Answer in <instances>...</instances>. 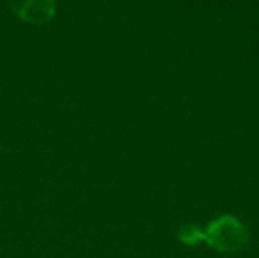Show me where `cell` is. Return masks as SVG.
<instances>
[{"instance_id": "cell-1", "label": "cell", "mask_w": 259, "mask_h": 258, "mask_svg": "<svg viewBox=\"0 0 259 258\" xmlns=\"http://www.w3.org/2000/svg\"><path fill=\"white\" fill-rule=\"evenodd\" d=\"M205 243L219 252L234 254L244 251L250 245V233L238 217L223 214L206 225Z\"/></svg>"}, {"instance_id": "cell-3", "label": "cell", "mask_w": 259, "mask_h": 258, "mask_svg": "<svg viewBox=\"0 0 259 258\" xmlns=\"http://www.w3.org/2000/svg\"><path fill=\"white\" fill-rule=\"evenodd\" d=\"M178 237L187 246H197L205 242V228H200L196 224H187L179 230Z\"/></svg>"}, {"instance_id": "cell-2", "label": "cell", "mask_w": 259, "mask_h": 258, "mask_svg": "<svg viewBox=\"0 0 259 258\" xmlns=\"http://www.w3.org/2000/svg\"><path fill=\"white\" fill-rule=\"evenodd\" d=\"M9 6L21 20L33 24L50 21L56 12L55 0H9Z\"/></svg>"}]
</instances>
